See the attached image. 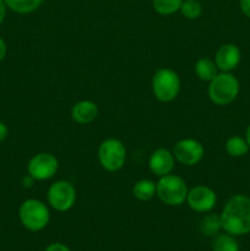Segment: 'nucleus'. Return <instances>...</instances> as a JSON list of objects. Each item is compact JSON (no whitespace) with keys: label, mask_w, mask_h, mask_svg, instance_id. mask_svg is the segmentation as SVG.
Returning a JSON list of instances; mask_svg holds the SVG:
<instances>
[{"label":"nucleus","mask_w":250,"mask_h":251,"mask_svg":"<svg viewBox=\"0 0 250 251\" xmlns=\"http://www.w3.org/2000/svg\"><path fill=\"white\" fill-rule=\"evenodd\" d=\"M222 229L234 237L250 233V198L237 194L227 200L220 215Z\"/></svg>","instance_id":"1"},{"label":"nucleus","mask_w":250,"mask_h":251,"mask_svg":"<svg viewBox=\"0 0 250 251\" xmlns=\"http://www.w3.org/2000/svg\"><path fill=\"white\" fill-rule=\"evenodd\" d=\"M240 85L238 78L230 73H218L208 82V98L216 105H228L237 100Z\"/></svg>","instance_id":"2"},{"label":"nucleus","mask_w":250,"mask_h":251,"mask_svg":"<svg viewBox=\"0 0 250 251\" xmlns=\"http://www.w3.org/2000/svg\"><path fill=\"white\" fill-rule=\"evenodd\" d=\"M19 220L29 232H41L50 221L49 208L43 201L37 199H27L19 207Z\"/></svg>","instance_id":"3"},{"label":"nucleus","mask_w":250,"mask_h":251,"mask_svg":"<svg viewBox=\"0 0 250 251\" xmlns=\"http://www.w3.org/2000/svg\"><path fill=\"white\" fill-rule=\"evenodd\" d=\"M188 185L185 180L175 174H168L159 178L156 183V195L167 206H180L186 201Z\"/></svg>","instance_id":"4"},{"label":"nucleus","mask_w":250,"mask_h":251,"mask_svg":"<svg viewBox=\"0 0 250 251\" xmlns=\"http://www.w3.org/2000/svg\"><path fill=\"white\" fill-rule=\"evenodd\" d=\"M152 92L159 102H172L180 92V77L172 69H159L152 77Z\"/></svg>","instance_id":"5"},{"label":"nucleus","mask_w":250,"mask_h":251,"mask_svg":"<svg viewBox=\"0 0 250 251\" xmlns=\"http://www.w3.org/2000/svg\"><path fill=\"white\" fill-rule=\"evenodd\" d=\"M97 156L103 169L107 172H118L124 167L126 161V149L120 140L110 137L100 142Z\"/></svg>","instance_id":"6"},{"label":"nucleus","mask_w":250,"mask_h":251,"mask_svg":"<svg viewBox=\"0 0 250 251\" xmlns=\"http://www.w3.org/2000/svg\"><path fill=\"white\" fill-rule=\"evenodd\" d=\"M49 206L58 212L71 210L76 202V189L66 180H58L49 186L47 191Z\"/></svg>","instance_id":"7"},{"label":"nucleus","mask_w":250,"mask_h":251,"mask_svg":"<svg viewBox=\"0 0 250 251\" xmlns=\"http://www.w3.org/2000/svg\"><path fill=\"white\" fill-rule=\"evenodd\" d=\"M59 169V162L54 154L39 152L34 154L27 163V174L34 180L42 181L53 178Z\"/></svg>","instance_id":"8"},{"label":"nucleus","mask_w":250,"mask_h":251,"mask_svg":"<svg viewBox=\"0 0 250 251\" xmlns=\"http://www.w3.org/2000/svg\"><path fill=\"white\" fill-rule=\"evenodd\" d=\"M173 154L175 161L186 167H193L200 163L205 154L202 144L195 139H183L174 145Z\"/></svg>","instance_id":"9"},{"label":"nucleus","mask_w":250,"mask_h":251,"mask_svg":"<svg viewBox=\"0 0 250 251\" xmlns=\"http://www.w3.org/2000/svg\"><path fill=\"white\" fill-rule=\"evenodd\" d=\"M186 203L190 210L198 213H208L215 208L217 203V195L215 190L206 185H196L189 189Z\"/></svg>","instance_id":"10"},{"label":"nucleus","mask_w":250,"mask_h":251,"mask_svg":"<svg viewBox=\"0 0 250 251\" xmlns=\"http://www.w3.org/2000/svg\"><path fill=\"white\" fill-rule=\"evenodd\" d=\"M242 60V51L234 43H225L217 49L215 54L216 66L222 73H230L239 65Z\"/></svg>","instance_id":"11"},{"label":"nucleus","mask_w":250,"mask_h":251,"mask_svg":"<svg viewBox=\"0 0 250 251\" xmlns=\"http://www.w3.org/2000/svg\"><path fill=\"white\" fill-rule=\"evenodd\" d=\"M174 154L169 150L163 149H157L154 150L151 153L149 159V167L150 171L157 176H168L173 172L174 169Z\"/></svg>","instance_id":"12"},{"label":"nucleus","mask_w":250,"mask_h":251,"mask_svg":"<svg viewBox=\"0 0 250 251\" xmlns=\"http://www.w3.org/2000/svg\"><path fill=\"white\" fill-rule=\"evenodd\" d=\"M98 117V107L92 100H80L71 108V118L81 125L91 124Z\"/></svg>","instance_id":"13"},{"label":"nucleus","mask_w":250,"mask_h":251,"mask_svg":"<svg viewBox=\"0 0 250 251\" xmlns=\"http://www.w3.org/2000/svg\"><path fill=\"white\" fill-rule=\"evenodd\" d=\"M194 70H195V75L198 76V78H200L201 81H207V82H210L218 74V69L215 61L210 58L199 59L194 66Z\"/></svg>","instance_id":"14"},{"label":"nucleus","mask_w":250,"mask_h":251,"mask_svg":"<svg viewBox=\"0 0 250 251\" xmlns=\"http://www.w3.org/2000/svg\"><path fill=\"white\" fill-rule=\"evenodd\" d=\"M132 195L139 201H150L156 195V183L151 179L137 180L132 186Z\"/></svg>","instance_id":"15"},{"label":"nucleus","mask_w":250,"mask_h":251,"mask_svg":"<svg viewBox=\"0 0 250 251\" xmlns=\"http://www.w3.org/2000/svg\"><path fill=\"white\" fill-rule=\"evenodd\" d=\"M225 149L228 156L233 157V158H240V157H244L249 152L250 147L245 137L232 136L225 141Z\"/></svg>","instance_id":"16"},{"label":"nucleus","mask_w":250,"mask_h":251,"mask_svg":"<svg viewBox=\"0 0 250 251\" xmlns=\"http://www.w3.org/2000/svg\"><path fill=\"white\" fill-rule=\"evenodd\" d=\"M7 9L16 14H31L41 7L44 0H4Z\"/></svg>","instance_id":"17"},{"label":"nucleus","mask_w":250,"mask_h":251,"mask_svg":"<svg viewBox=\"0 0 250 251\" xmlns=\"http://www.w3.org/2000/svg\"><path fill=\"white\" fill-rule=\"evenodd\" d=\"M200 230L203 235H206V237L215 238L216 235L220 234V232L222 230V223H221L220 215L208 212L207 215L203 217V220L201 221Z\"/></svg>","instance_id":"18"},{"label":"nucleus","mask_w":250,"mask_h":251,"mask_svg":"<svg viewBox=\"0 0 250 251\" xmlns=\"http://www.w3.org/2000/svg\"><path fill=\"white\" fill-rule=\"evenodd\" d=\"M212 251H240V249L234 235L225 232L215 237L212 243Z\"/></svg>","instance_id":"19"},{"label":"nucleus","mask_w":250,"mask_h":251,"mask_svg":"<svg viewBox=\"0 0 250 251\" xmlns=\"http://www.w3.org/2000/svg\"><path fill=\"white\" fill-rule=\"evenodd\" d=\"M183 0H152L154 11L159 15H173L180 10Z\"/></svg>","instance_id":"20"},{"label":"nucleus","mask_w":250,"mask_h":251,"mask_svg":"<svg viewBox=\"0 0 250 251\" xmlns=\"http://www.w3.org/2000/svg\"><path fill=\"white\" fill-rule=\"evenodd\" d=\"M179 11L185 19L196 20L202 14V4L199 0H183Z\"/></svg>","instance_id":"21"},{"label":"nucleus","mask_w":250,"mask_h":251,"mask_svg":"<svg viewBox=\"0 0 250 251\" xmlns=\"http://www.w3.org/2000/svg\"><path fill=\"white\" fill-rule=\"evenodd\" d=\"M44 251H73L68 245L63 243H50Z\"/></svg>","instance_id":"22"},{"label":"nucleus","mask_w":250,"mask_h":251,"mask_svg":"<svg viewBox=\"0 0 250 251\" xmlns=\"http://www.w3.org/2000/svg\"><path fill=\"white\" fill-rule=\"evenodd\" d=\"M239 7L243 14L250 19V0H239Z\"/></svg>","instance_id":"23"},{"label":"nucleus","mask_w":250,"mask_h":251,"mask_svg":"<svg viewBox=\"0 0 250 251\" xmlns=\"http://www.w3.org/2000/svg\"><path fill=\"white\" fill-rule=\"evenodd\" d=\"M34 179L32 178L31 176H29V174H27L26 176H24V178H22V180H21V184H22V186H24V188H32V186H33V184H34Z\"/></svg>","instance_id":"24"},{"label":"nucleus","mask_w":250,"mask_h":251,"mask_svg":"<svg viewBox=\"0 0 250 251\" xmlns=\"http://www.w3.org/2000/svg\"><path fill=\"white\" fill-rule=\"evenodd\" d=\"M9 135V129H7L6 124L4 122H0V142L4 141Z\"/></svg>","instance_id":"25"},{"label":"nucleus","mask_w":250,"mask_h":251,"mask_svg":"<svg viewBox=\"0 0 250 251\" xmlns=\"http://www.w3.org/2000/svg\"><path fill=\"white\" fill-rule=\"evenodd\" d=\"M7 53V46H6V42L0 37V61L5 58Z\"/></svg>","instance_id":"26"},{"label":"nucleus","mask_w":250,"mask_h":251,"mask_svg":"<svg viewBox=\"0 0 250 251\" xmlns=\"http://www.w3.org/2000/svg\"><path fill=\"white\" fill-rule=\"evenodd\" d=\"M6 4H5L4 0H0V25L4 22L5 16H6Z\"/></svg>","instance_id":"27"},{"label":"nucleus","mask_w":250,"mask_h":251,"mask_svg":"<svg viewBox=\"0 0 250 251\" xmlns=\"http://www.w3.org/2000/svg\"><path fill=\"white\" fill-rule=\"evenodd\" d=\"M245 140H247L248 145H249V147H250V124L248 125L247 131H245Z\"/></svg>","instance_id":"28"},{"label":"nucleus","mask_w":250,"mask_h":251,"mask_svg":"<svg viewBox=\"0 0 250 251\" xmlns=\"http://www.w3.org/2000/svg\"><path fill=\"white\" fill-rule=\"evenodd\" d=\"M0 228H1V222H0Z\"/></svg>","instance_id":"29"}]
</instances>
